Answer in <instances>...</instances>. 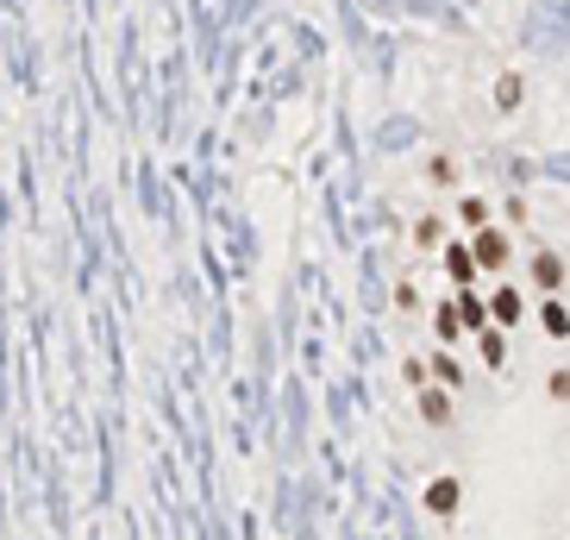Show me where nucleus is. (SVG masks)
Masks as SVG:
<instances>
[{
	"instance_id": "f257e3e1",
	"label": "nucleus",
	"mask_w": 570,
	"mask_h": 540,
	"mask_svg": "<svg viewBox=\"0 0 570 540\" xmlns=\"http://www.w3.org/2000/svg\"><path fill=\"white\" fill-rule=\"evenodd\" d=\"M476 257H483L489 271H496V264H508V239H501V232H489V227H476Z\"/></svg>"
},
{
	"instance_id": "f03ea898",
	"label": "nucleus",
	"mask_w": 570,
	"mask_h": 540,
	"mask_svg": "<svg viewBox=\"0 0 570 540\" xmlns=\"http://www.w3.org/2000/svg\"><path fill=\"white\" fill-rule=\"evenodd\" d=\"M458 496H464V490H458V478H439V484L426 490V509H433V515H451V509H458Z\"/></svg>"
},
{
	"instance_id": "7ed1b4c3",
	"label": "nucleus",
	"mask_w": 570,
	"mask_h": 540,
	"mask_svg": "<svg viewBox=\"0 0 570 540\" xmlns=\"http://www.w3.org/2000/svg\"><path fill=\"white\" fill-rule=\"evenodd\" d=\"M451 314H458V327H471V334H476V327H483V321H489V314H483V302H476L471 289H464V296L451 302Z\"/></svg>"
},
{
	"instance_id": "20e7f679",
	"label": "nucleus",
	"mask_w": 570,
	"mask_h": 540,
	"mask_svg": "<svg viewBox=\"0 0 570 540\" xmlns=\"http://www.w3.org/2000/svg\"><path fill=\"white\" fill-rule=\"evenodd\" d=\"M421 415L433 421V428H446L451 421V403H446V389H421Z\"/></svg>"
},
{
	"instance_id": "39448f33",
	"label": "nucleus",
	"mask_w": 570,
	"mask_h": 540,
	"mask_svg": "<svg viewBox=\"0 0 570 540\" xmlns=\"http://www.w3.org/2000/svg\"><path fill=\"white\" fill-rule=\"evenodd\" d=\"M533 277H539V289H558V284H565V264H558V252H539Z\"/></svg>"
},
{
	"instance_id": "423d86ee",
	"label": "nucleus",
	"mask_w": 570,
	"mask_h": 540,
	"mask_svg": "<svg viewBox=\"0 0 570 540\" xmlns=\"http://www.w3.org/2000/svg\"><path fill=\"white\" fill-rule=\"evenodd\" d=\"M483 314H496V321H521V296H514V289H496V302H489Z\"/></svg>"
},
{
	"instance_id": "0eeeda50",
	"label": "nucleus",
	"mask_w": 570,
	"mask_h": 540,
	"mask_svg": "<svg viewBox=\"0 0 570 540\" xmlns=\"http://www.w3.org/2000/svg\"><path fill=\"white\" fill-rule=\"evenodd\" d=\"M446 271H451V284H471L476 271H471V252H464V245H451L446 252Z\"/></svg>"
},
{
	"instance_id": "6e6552de",
	"label": "nucleus",
	"mask_w": 570,
	"mask_h": 540,
	"mask_svg": "<svg viewBox=\"0 0 570 540\" xmlns=\"http://www.w3.org/2000/svg\"><path fill=\"white\" fill-rule=\"evenodd\" d=\"M496 107H521V76H501L496 82Z\"/></svg>"
},
{
	"instance_id": "1a4fd4ad",
	"label": "nucleus",
	"mask_w": 570,
	"mask_h": 540,
	"mask_svg": "<svg viewBox=\"0 0 570 540\" xmlns=\"http://www.w3.org/2000/svg\"><path fill=\"white\" fill-rule=\"evenodd\" d=\"M539 321H546V334H558V339L570 334V321H565V309H558V302H546V314H539Z\"/></svg>"
},
{
	"instance_id": "9d476101",
	"label": "nucleus",
	"mask_w": 570,
	"mask_h": 540,
	"mask_svg": "<svg viewBox=\"0 0 570 540\" xmlns=\"http://www.w3.org/2000/svg\"><path fill=\"white\" fill-rule=\"evenodd\" d=\"M433 377H439V384H464V371H458V359H433Z\"/></svg>"
},
{
	"instance_id": "9b49d317",
	"label": "nucleus",
	"mask_w": 570,
	"mask_h": 540,
	"mask_svg": "<svg viewBox=\"0 0 570 540\" xmlns=\"http://www.w3.org/2000/svg\"><path fill=\"white\" fill-rule=\"evenodd\" d=\"M433 327H439V339H451V334H458V314L439 309V314H433Z\"/></svg>"
}]
</instances>
